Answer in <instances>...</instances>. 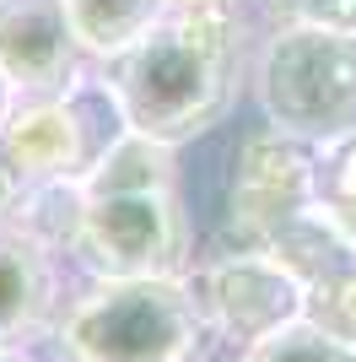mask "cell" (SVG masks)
<instances>
[{"mask_svg": "<svg viewBox=\"0 0 356 362\" xmlns=\"http://www.w3.org/2000/svg\"><path fill=\"white\" fill-rule=\"evenodd\" d=\"M87 65L92 60L76 44L65 0H0V71L16 98L65 92Z\"/></svg>", "mask_w": 356, "mask_h": 362, "instance_id": "obj_8", "label": "cell"}, {"mask_svg": "<svg viewBox=\"0 0 356 362\" xmlns=\"http://www.w3.org/2000/svg\"><path fill=\"white\" fill-rule=\"evenodd\" d=\"M97 71L124 103L130 130L189 146L227 119L243 76V11L237 6H162L130 49Z\"/></svg>", "mask_w": 356, "mask_h": 362, "instance_id": "obj_1", "label": "cell"}, {"mask_svg": "<svg viewBox=\"0 0 356 362\" xmlns=\"http://www.w3.org/2000/svg\"><path fill=\"white\" fill-rule=\"evenodd\" d=\"M308 319L324 335H335L345 351H356V276H345L324 292H308Z\"/></svg>", "mask_w": 356, "mask_h": 362, "instance_id": "obj_13", "label": "cell"}, {"mask_svg": "<svg viewBox=\"0 0 356 362\" xmlns=\"http://www.w3.org/2000/svg\"><path fill=\"white\" fill-rule=\"evenodd\" d=\"M87 222L76 243L81 276H184L194 271V222L178 184V146L119 136L81 173Z\"/></svg>", "mask_w": 356, "mask_h": 362, "instance_id": "obj_2", "label": "cell"}, {"mask_svg": "<svg viewBox=\"0 0 356 362\" xmlns=\"http://www.w3.org/2000/svg\"><path fill=\"white\" fill-rule=\"evenodd\" d=\"M6 227H16L28 243H38L44 255H54L59 265L76 259V243H81V222H87V189L81 179H54L38 184L28 195H16V206L0 216Z\"/></svg>", "mask_w": 356, "mask_h": 362, "instance_id": "obj_11", "label": "cell"}, {"mask_svg": "<svg viewBox=\"0 0 356 362\" xmlns=\"http://www.w3.org/2000/svg\"><path fill=\"white\" fill-rule=\"evenodd\" d=\"M265 249L302 281V292H324L345 276H356V227L324 195L308 211H297L286 227H275Z\"/></svg>", "mask_w": 356, "mask_h": 362, "instance_id": "obj_10", "label": "cell"}, {"mask_svg": "<svg viewBox=\"0 0 356 362\" xmlns=\"http://www.w3.org/2000/svg\"><path fill=\"white\" fill-rule=\"evenodd\" d=\"M319 157L275 124H254L232 146L222 195V243L227 249H265L270 233L319 200Z\"/></svg>", "mask_w": 356, "mask_h": 362, "instance_id": "obj_6", "label": "cell"}, {"mask_svg": "<svg viewBox=\"0 0 356 362\" xmlns=\"http://www.w3.org/2000/svg\"><path fill=\"white\" fill-rule=\"evenodd\" d=\"M162 6H237L243 11V0H162Z\"/></svg>", "mask_w": 356, "mask_h": 362, "instance_id": "obj_17", "label": "cell"}, {"mask_svg": "<svg viewBox=\"0 0 356 362\" xmlns=\"http://www.w3.org/2000/svg\"><path fill=\"white\" fill-rule=\"evenodd\" d=\"M324 157H335V168H329V184H319V195L356 227V136L340 141V146H329Z\"/></svg>", "mask_w": 356, "mask_h": 362, "instance_id": "obj_14", "label": "cell"}, {"mask_svg": "<svg viewBox=\"0 0 356 362\" xmlns=\"http://www.w3.org/2000/svg\"><path fill=\"white\" fill-rule=\"evenodd\" d=\"M243 6H275V0H243Z\"/></svg>", "mask_w": 356, "mask_h": 362, "instance_id": "obj_18", "label": "cell"}, {"mask_svg": "<svg viewBox=\"0 0 356 362\" xmlns=\"http://www.w3.org/2000/svg\"><path fill=\"white\" fill-rule=\"evenodd\" d=\"M16 108V87L6 81V71H0V124H6V114Z\"/></svg>", "mask_w": 356, "mask_h": 362, "instance_id": "obj_16", "label": "cell"}, {"mask_svg": "<svg viewBox=\"0 0 356 362\" xmlns=\"http://www.w3.org/2000/svg\"><path fill=\"white\" fill-rule=\"evenodd\" d=\"M157 11H162V0H65L71 33L92 65H103L119 49H130L157 22Z\"/></svg>", "mask_w": 356, "mask_h": 362, "instance_id": "obj_12", "label": "cell"}, {"mask_svg": "<svg viewBox=\"0 0 356 362\" xmlns=\"http://www.w3.org/2000/svg\"><path fill=\"white\" fill-rule=\"evenodd\" d=\"M65 265L0 222V351L38 357L65 303Z\"/></svg>", "mask_w": 356, "mask_h": 362, "instance_id": "obj_9", "label": "cell"}, {"mask_svg": "<svg viewBox=\"0 0 356 362\" xmlns=\"http://www.w3.org/2000/svg\"><path fill=\"white\" fill-rule=\"evenodd\" d=\"M119 136H130V119L97 65H87L65 92L16 98L0 124V216L38 184L81 179Z\"/></svg>", "mask_w": 356, "mask_h": 362, "instance_id": "obj_5", "label": "cell"}, {"mask_svg": "<svg viewBox=\"0 0 356 362\" xmlns=\"http://www.w3.org/2000/svg\"><path fill=\"white\" fill-rule=\"evenodd\" d=\"M292 16H308V22H324V28L356 33V0H292ZM292 16H286V22H292Z\"/></svg>", "mask_w": 356, "mask_h": 362, "instance_id": "obj_15", "label": "cell"}, {"mask_svg": "<svg viewBox=\"0 0 356 362\" xmlns=\"http://www.w3.org/2000/svg\"><path fill=\"white\" fill-rule=\"evenodd\" d=\"M194 303L206 319V335L227 357L265 335L308 319V292L270 249H222L189 271Z\"/></svg>", "mask_w": 356, "mask_h": 362, "instance_id": "obj_7", "label": "cell"}, {"mask_svg": "<svg viewBox=\"0 0 356 362\" xmlns=\"http://www.w3.org/2000/svg\"><path fill=\"white\" fill-rule=\"evenodd\" d=\"M210 346L189 271L184 276H81L65 287L49 330V362H200Z\"/></svg>", "mask_w": 356, "mask_h": 362, "instance_id": "obj_3", "label": "cell"}, {"mask_svg": "<svg viewBox=\"0 0 356 362\" xmlns=\"http://www.w3.org/2000/svg\"><path fill=\"white\" fill-rule=\"evenodd\" d=\"M254 98L265 124L329 151L356 136V33L308 16L275 22L254 54Z\"/></svg>", "mask_w": 356, "mask_h": 362, "instance_id": "obj_4", "label": "cell"}]
</instances>
